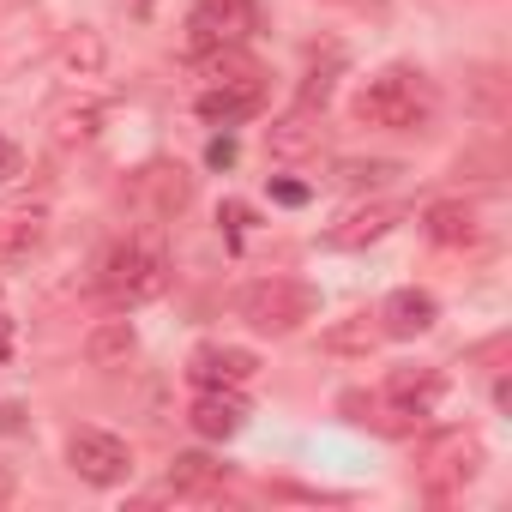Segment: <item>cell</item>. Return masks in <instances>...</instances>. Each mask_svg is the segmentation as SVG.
Masks as SVG:
<instances>
[{"instance_id":"obj_1","label":"cell","mask_w":512,"mask_h":512,"mask_svg":"<svg viewBox=\"0 0 512 512\" xmlns=\"http://www.w3.org/2000/svg\"><path fill=\"white\" fill-rule=\"evenodd\" d=\"M440 115V91L422 67L410 61H392L380 67L374 79H362L356 91V121L362 127H380V133H422L428 121Z\"/></svg>"},{"instance_id":"obj_14","label":"cell","mask_w":512,"mask_h":512,"mask_svg":"<svg viewBox=\"0 0 512 512\" xmlns=\"http://www.w3.org/2000/svg\"><path fill=\"white\" fill-rule=\"evenodd\" d=\"M320 139H326V127H320V109H308V103H296L290 115H278V121L266 127V151H272V157H284V163L314 157V151H320Z\"/></svg>"},{"instance_id":"obj_11","label":"cell","mask_w":512,"mask_h":512,"mask_svg":"<svg viewBox=\"0 0 512 512\" xmlns=\"http://www.w3.org/2000/svg\"><path fill=\"white\" fill-rule=\"evenodd\" d=\"M253 374H260V356L241 350V344H199L187 362L193 386H247Z\"/></svg>"},{"instance_id":"obj_17","label":"cell","mask_w":512,"mask_h":512,"mask_svg":"<svg viewBox=\"0 0 512 512\" xmlns=\"http://www.w3.org/2000/svg\"><path fill=\"white\" fill-rule=\"evenodd\" d=\"M380 338H386V326H380V314H350V320H332L320 344H326L332 356H368V350H374Z\"/></svg>"},{"instance_id":"obj_6","label":"cell","mask_w":512,"mask_h":512,"mask_svg":"<svg viewBox=\"0 0 512 512\" xmlns=\"http://www.w3.org/2000/svg\"><path fill=\"white\" fill-rule=\"evenodd\" d=\"M253 31V7L247 0H199L187 13V49L193 55H217V49H241Z\"/></svg>"},{"instance_id":"obj_3","label":"cell","mask_w":512,"mask_h":512,"mask_svg":"<svg viewBox=\"0 0 512 512\" xmlns=\"http://www.w3.org/2000/svg\"><path fill=\"white\" fill-rule=\"evenodd\" d=\"M314 308H320L314 284H296V278H260L235 296V314L266 338H290L302 320H314Z\"/></svg>"},{"instance_id":"obj_20","label":"cell","mask_w":512,"mask_h":512,"mask_svg":"<svg viewBox=\"0 0 512 512\" xmlns=\"http://www.w3.org/2000/svg\"><path fill=\"white\" fill-rule=\"evenodd\" d=\"M404 175V163H392V157H344L338 169H332V181L338 187H386V181H398Z\"/></svg>"},{"instance_id":"obj_4","label":"cell","mask_w":512,"mask_h":512,"mask_svg":"<svg viewBox=\"0 0 512 512\" xmlns=\"http://www.w3.org/2000/svg\"><path fill=\"white\" fill-rule=\"evenodd\" d=\"M476 476H482V440L470 428H446L440 440H428V452H422V494L428 500H458Z\"/></svg>"},{"instance_id":"obj_23","label":"cell","mask_w":512,"mask_h":512,"mask_svg":"<svg viewBox=\"0 0 512 512\" xmlns=\"http://www.w3.org/2000/svg\"><path fill=\"white\" fill-rule=\"evenodd\" d=\"M205 157H211V169H229V163H235V145H229V139H211Z\"/></svg>"},{"instance_id":"obj_24","label":"cell","mask_w":512,"mask_h":512,"mask_svg":"<svg viewBox=\"0 0 512 512\" xmlns=\"http://www.w3.org/2000/svg\"><path fill=\"white\" fill-rule=\"evenodd\" d=\"M25 428V410L19 404H0V434H19Z\"/></svg>"},{"instance_id":"obj_13","label":"cell","mask_w":512,"mask_h":512,"mask_svg":"<svg viewBox=\"0 0 512 512\" xmlns=\"http://www.w3.org/2000/svg\"><path fill=\"white\" fill-rule=\"evenodd\" d=\"M398 223H404V205H398V199H374V205H356V211H344V217L326 229V241H332V247H368V241L392 235Z\"/></svg>"},{"instance_id":"obj_10","label":"cell","mask_w":512,"mask_h":512,"mask_svg":"<svg viewBox=\"0 0 512 512\" xmlns=\"http://www.w3.org/2000/svg\"><path fill=\"white\" fill-rule=\"evenodd\" d=\"M187 422H193L205 440H235V434L247 428V398H241V386H199Z\"/></svg>"},{"instance_id":"obj_22","label":"cell","mask_w":512,"mask_h":512,"mask_svg":"<svg viewBox=\"0 0 512 512\" xmlns=\"http://www.w3.org/2000/svg\"><path fill=\"white\" fill-rule=\"evenodd\" d=\"M13 175H19V145L0 139V181H13Z\"/></svg>"},{"instance_id":"obj_25","label":"cell","mask_w":512,"mask_h":512,"mask_svg":"<svg viewBox=\"0 0 512 512\" xmlns=\"http://www.w3.org/2000/svg\"><path fill=\"white\" fill-rule=\"evenodd\" d=\"M7 494H13V476H7V470H0V500H7Z\"/></svg>"},{"instance_id":"obj_15","label":"cell","mask_w":512,"mask_h":512,"mask_svg":"<svg viewBox=\"0 0 512 512\" xmlns=\"http://www.w3.org/2000/svg\"><path fill=\"white\" fill-rule=\"evenodd\" d=\"M434 320H440V302L428 290H392L380 308L386 338H422V332H434Z\"/></svg>"},{"instance_id":"obj_19","label":"cell","mask_w":512,"mask_h":512,"mask_svg":"<svg viewBox=\"0 0 512 512\" xmlns=\"http://www.w3.org/2000/svg\"><path fill=\"white\" fill-rule=\"evenodd\" d=\"M223 464L217 458H205V452H181L175 464H169V488L175 494H211V488H223Z\"/></svg>"},{"instance_id":"obj_16","label":"cell","mask_w":512,"mask_h":512,"mask_svg":"<svg viewBox=\"0 0 512 512\" xmlns=\"http://www.w3.org/2000/svg\"><path fill=\"white\" fill-rule=\"evenodd\" d=\"M422 223H428V235H434L440 247H476V241H482L476 205H464V199H440V205H428Z\"/></svg>"},{"instance_id":"obj_9","label":"cell","mask_w":512,"mask_h":512,"mask_svg":"<svg viewBox=\"0 0 512 512\" xmlns=\"http://www.w3.org/2000/svg\"><path fill=\"white\" fill-rule=\"evenodd\" d=\"M49 241V205H0V266H25Z\"/></svg>"},{"instance_id":"obj_8","label":"cell","mask_w":512,"mask_h":512,"mask_svg":"<svg viewBox=\"0 0 512 512\" xmlns=\"http://www.w3.org/2000/svg\"><path fill=\"white\" fill-rule=\"evenodd\" d=\"M440 398H446V374H434V368H392L386 374V416L422 422L440 410Z\"/></svg>"},{"instance_id":"obj_12","label":"cell","mask_w":512,"mask_h":512,"mask_svg":"<svg viewBox=\"0 0 512 512\" xmlns=\"http://www.w3.org/2000/svg\"><path fill=\"white\" fill-rule=\"evenodd\" d=\"M260 103H266V85L260 79H211L199 91V115L211 127H235L247 115H260Z\"/></svg>"},{"instance_id":"obj_18","label":"cell","mask_w":512,"mask_h":512,"mask_svg":"<svg viewBox=\"0 0 512 512\" xmlns=\"http://www.w3.org/2000/svg\"><path fill=\"white\" fill-rule=\"evenodd\" d=\"M133 350H139V338H133L127 320H103V326L91 332V344H85L91 368H121V362H133Z\"/></svg>"},{"instance_id":"obj_7","label":"cell","mask_w":512,"mask_h":512,"mask_svg":"<svg viewBox=\"0 0 512 512\" xmlns=\"http://www.w3.org/2000/svg\"><path fill=\"white\" fill-rule=\"evenodd\" d=\"M127 193H133L139 211H151V217H175V211L193 199V175H187L181 163H145V169H133Z\"/></svg>"},{"instance_id":"obj_21","label":"cell","mask_w":512,"mask_h":512,"mask_svg":"<svg viewBox=\"0 0 512 512\" xmlns=\"http://www.w3.org/2000/svg\"><path fill=\"white\" fill-rule=\"evenodd\" d=\"M272 199L278 205H308V187L302 181H272Z\"/></svg>"},{"instance_id":"obj_2","label":"cell","mask_w":512,"mask_h":512,"mask_svg":"<svg viewBox=\"0 0 512 512\" xmlns=\"http://www.w3.org/2000/svg\"><path fill=\"white\" fill-rule=\"evenodd\" d=\"M97 290H103V302L121 308V314L157 302V296L169 290V260H163V247H151V241H121V247H109L103 266H97Z\"/></svg>"},{"instance_id":"obj_5","label":"cell","mask_w":512,"mask_h":512,"mask_svg":"<svg viewBox=\"0 0 512 512\" xmlns=\"http://www.w3.org/2000/svg\"><path fill=\"white\" fill-rule=\"evenodd\" d=\"M67 464L91 488H121L133 476V446L121 434H103V428H73L67 434Z\"/></svg>"}]
</instances>
